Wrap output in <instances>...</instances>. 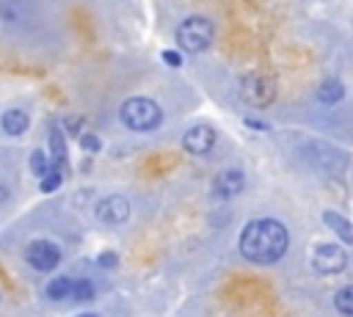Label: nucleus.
Listing matches in <instances>:
<instances>
[{"label": "nucleus", "instance_id": "obj_1", "mask_svg": "<svg viewBox=\"0 0 353 317\" xmlns=\"http://www.w3.org/2000/svg\"><path fill=\"white\" fill-rule=\"evenodd\" d=\"M240 254L254 265H273L279 262L290 248V232L276 218H254L243 226Z\"/></svg>", "mask_w": 353, "mask_h": 317}, {"label": "nucleus", "instance_id": "obj_2", "mask_svg": "<svg viewBox=\"0 0 353 317\" xmlns=\"http://www.w3.org/2000/svg\"><path fill=\"white\" fill-rule=\"evenodd\" d=\"M119 119L132 132H152L163 124V108L152 96H127L119 108Z\"/></svg>", "mask_w": 353, "mask_h": 317}, {"label": "nucleus", "instance_id": "obj_3", "mask_svg": "<svg viewBox=\"0 0 353 317\" xmlns=\"http://www.w3.org/2000/svg\"><path fill=\"white\" fill-rule=\"evenodd\" d=\"M215 39V25L201 17V14H193V17H185L179 25H176V44L182 52H204Z\"/></svg>", "mask_w": 353, "mask_h": 317}, {"label": "nucleus", "instance_id": "obj_4", "mask_svg": "<svg viewBox=\"0 0 353 317\" xmlns=\"http://www.w3.org/2000/svg\"><path fill=\"white\" fill-rule=\"evenodd\" d=\"M240 99L248 108H270L276 102V80L265 72H248L240 80Z\"/></svg>", "mask_w": 353, "mask_h": 317}, {"label": "nucleus", "instance_id": "obj_5", "mask_svg": "<svg viewBox=\"0 0 353 317\" xmlns=\"http://www.w3.org/2000/svg\"><path fill=\"white\" fill-rule=\"evenodd\" d=\"M347 267V254L336 243H320L312 251V270L320 276H336Z\"/></svg>", "mask_w": 353, "mask_h": 317}, {"label": "nucleus", "instance_id": "obj_6", "mask_svg": "<svg viewBox=\"0 0 353 317\" xmlns=\"http://www.w3.org/2000/svg\"><path fill=\"white\" fill-rule=\"evenodd\" d=\"M25 262L39 270V273H50L61 265V248L52 243V240H30L28 248H25Z\"/></svg>", "mask_w": 353, "mask_h": 317}, {"label": "nucleus", "instance_id": "obj_7", "mask_svg": "<svg viewBox=\"0 0 353 317\" xmlns=\"http://www.w3.org/2000/svg\"><path fill=\"white\" fill-rule=\"evenodd\" d=\"M130 212H132V207L121 193H110V196L99 198L97 207H94V218L102 226H121L130 218Z\"/></svg>", "mask_w": 353, "mask_h": 317}, {"label": "nucleus", "instance_id": "obj_8", "mask_svg": "<svg viewBox=\"0 0 353 317\" xmlns=\"http://www.w3.org/2000/svg\"><path fill=\"white\" fill-rule=\"evenodd\" d=\"M215 138H218V135H215V130H212L210 124H193V127L185 130L182 146H185V152H190V154H207V152H212Z\"/></svg>", "mask_w": 353, "mask_h": 317}, {"label": "nucleus", "instance_id": "obj_9", "mask_svg": "<svg viewBox=\"0 0 353 317\" xmlns=\"http://www.w3.org/2000/svg\"><path fill=\"white\" fill-rule=\"evenodd\" d=\"M245 187V174L240 168H223L212 179V196L215 198H234Z\"/></svg>", "mask_w": 353, "mask_h": 317}, {"label": "nucleus", "instance_id": "obj_10", "mask_svg": "<svg viewBox=\"0 0 353 317\" xmlns=\"http://www.w3.org/2000/svg\"><path fill=\"white\" fill-rule=\"evenodd\" d=\"M30 14H36L33 0H0V19L8 25H22Z\"/></svg>", "mask_w": 353, "mask_h": 317}, {"label": "nucleus", "instance_id": "obj_11", "mask_svg": "<svg viewBox=\"0 0 353 317\" xmlns=\"http://www.w3.org/2000/svg\"><path fill=\"white\" fill-rule=\"evenodd\" d=\"M66 163H69V157H66V138L55 127V130H50V165H52V171L61 174L66 168Z\"/></svg>", "mask_w": 353, "mask_h": 317}, {"label": "nucleus", "instance_id": "obj_12", "mask_svg": "<svg viewBox=\"0 0 353 317\" xmlns=\"http://www.w3.org/2000/svg\"><path fill=\"white\" fill-rule=\"evenodd\" d=\"M28 124H30V116H28L22 108H11V110H6L3 119H0V127H3L6 135H22V132L28 130Z\"/></svg>", "mask_w": 353, "mask_h": 317}, {"label": "nucleus", "instance_id": "obj_13", "mask_svg": "<svg viewBox=\"0 0 353 317\" xmlns=\"http://www.w3.org/2000/svg\"><path fill=\"white\" fill-rule=\"evenodd\" d=\"M323 221H325V226H328L334 234L342 237V243L353 245V223H350L347 218H342V215L334 212V209H325V212H323Z\"/></svg>", "mask_w": 353, "mask_h": 317}, {"label": "nucleus", "instance_id": "obj_14", "mask_svg": "<svg viewBox=\"0 0 353 317\" xmlns=\"http://www.w3.org/2000/svg\"><path fill=\"white\" fill-rule=\"evenodd\" d=\"M317 99H320L323 105H336V102L345 99V85H342L336 77H328V80L320 83V88H317Z\"/></svg>", "mask_w": 353, "mask_h": 317}, {"label": "nucleus", "instance_id": "obj_15", "mask_svg": "<svg viewBox=\"0 0 353 317\" xmlns=\"http://www.w3.org/2000/svg\"><path fill=\"white\" fill-rule=\"evenodd\" d=\"M72 287H74V278H69V276H58V278H52L50 284H47V298L50 300H66V298H72Z\"/></svg>", "mask_w": 353, "mask_h": 317}, {"label": "nucleus", "instance_id": "obj_16", "mask_svg": "<svg viewBox=\"0 0 353 317\" xmlns=\"http://www.w3.org/2000/svg\"><path fill=\"white\" fill-rule=\"evenodd\" d=\"M334 309H336L339 314H345V317H353V284L336 289V295H334Z\"/></svg>", "mask_w": 353, "mask_h": 317}, {"label": "nucleus", "instance_id": "obj_17", "mask_svg": "<svg viewBox=\"0 0 353 317\" xmlns=\"http://www.w3.org/2000/svg\"><path fill=\"white\" fill-rule=\"evenodd\" d=\"M28 165H30V171L41 179L44 174H50L52 171V165H50V154L44 152V149H36V152H30V160H28Z\"/></svg>", "mask_w": 353, "mask_h": 317}, {"label": "nucleus", "instance_id": "obj_18", "mask_svg": "<svg viewBox=\"0 0 353 317\" xmlns=\"http://www.w3.org/2000/svg\"><path fill=\"white\" fill-rule=\"evenodd\" d=\"M91 298H94V284H91L88 278H74V287H72V298H69V300L85 303V300H91Z\"/></svg>", "mask_w": 353, "mask_h": 317}, {"label": "nucleus", "instance_id": "obj_19", "mask_svg": "<svg viewBox=\"0 0 353 317\" xmlns=\"http://www.w3.org/2000/svg\"><path fill=\"white\" fill-rule=\"evenodd\" d=\"M61 182H63V174L50 171V174H44V176H41L39 190H41V193H52V190H58V187H61Z\"/></svg>", "mask_w": 353, "mask_h": 317}, {"label": "nucleus", "instance_id": "obj_20", "mask_svg": "<svg viewBox=\"0 0 353 317\" xmlns=\"http://www.w3.org/2000/svg\"><path fill=\"white\" fill-rule=\"evenodd\" d=\"M80 146H83V152H99L102 149V141H99V135L97 132H83L80 135Z\"/></svg>", "mask_w": 353, "mask_h": 317}, {"label": "nucleus", "instance_id": "obj_21", "mask_svg": "<svg viewBox=\"0 0 353 317\" xmlns=\"http://www.w3.org/2000/svg\"><path fill=\"white\" fill-rule=\"evenodd\" d=\"M80 124H83V119H80V116H66V119H63V130H66V132H72V135H77V132H80Z\"/></svg>", "mask_w": 353, "mask_h": 317}, {"label": "nucleus", "instance_id": "obj_22", "mask_svg": "<svg viewBox=\"0 0 353 317\" xmlns=\"http://www.w3.org/2000/svg\"><path fill=\"white\" fill-rule=\"evenodd\" d=\"M163 61H165L168 66H182V55H179L176 50H163Z\"/></svg>", "mask_w": 353, "mask_h": 317}, {"label": "nucleus", "instance_id": "obj_23", "mask_svg": "<svg viewBox=\"0 0 353 317\" xmlns=\"http://www.w3.org/2000/svg\"><path fill=\"white\" fill-rule=\"evenodd\" d=\"M99 265L102 267H116L119 265V256L113 251H105V254H99Z\"/></svg>", "mask_w": 353, "mask_h": 317}, {"label": "nucleus", "instance_id": "obj_24", "mask_svg": "<svg viewBox=\"0 0 353 317\" xmlns=\"http://www.w3.org/2000/svg\"><path fill=\"white\" fill-rule=\"evenodd\" d=\"M6 198H8V187L0 185V204H6Z\"/></svg>", "mask_w": 353, "mask_h": 317}, {"label": "nucleus", "instance_id": "obj_25", "mask_svg": "<svg viewBox=\"0 0 353 317\" xmlns=\"http://www.w3.org/2000/svg\"><path fill=\"white\" fill-rule=\"evenodd\" d=\"M80 317H97V314H80Z\"/></svg>", "mask_w": 353, "mask_h": 317}]
</instances>
